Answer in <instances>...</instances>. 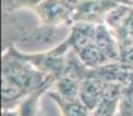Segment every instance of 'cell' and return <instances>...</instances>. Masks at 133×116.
Listing matches in <instances>:
<instances>
[{
  "mask_svg": "<svg viewBox=\"0 0 133 116\" xmlns=\"http://www.w3.org/2000/svg\"><path fill=\"white\" fill-rule=\"evenodd\" d=\"M119 4L124 2L121 0H85L83 4L74 12L73 21L93 25L104 23L107 15Z\"/></svg>",
  "mask_w": 133,
  "mask_h": 116,
  "instance_id": "6da1fadb",
  "label": "cell"
},
{
  "mask_svg": "<svg viewBox=\"0 0 133 116\" xmlns=\"http://www.w3.org/2000/svg\"><path fill=\"white\" fill-rule=\"evenodd\" d=\"M36 12L42 22L48 26H60L74 22L73 13L61 0H44L36 8Z\"/></svg>",
  "mask_w": 133,
  "mask_h": 116,
  "instance_id": "7a4b0ae2",
  "label": "cell"
},
{
  "mask_svg": "<svg viewBox=\"0 0 133 116\" xmlns=\"http://www.w3.org/2000/svg\"><path fill=\"white\" fill-rule=\"evenodd\" d=\"M105 81L98 74L87 76L80 84L79 100L83 103L89 112H93L99 105L104 96Z\"/></svg>",
  "mask_w": 133,
  "mask_h": 116,
  "instance_id": "3957f363",
  "label": "cell"
},
{
  "mask_svg": "<svg viewBox=\"0 0 133 116\" xmlns=\"http://www.w3.org/2000/svg\"><path fill=\"white\" fill-rule=\"evenodd\" d=\"M95 44L98 46V49L103 52V55L109 62L119 60L121 48L115 40L114 35L110 33V30L104 23H99L96 26Z\"/></svg>",
  "mask_w": 133,
  "mask_h": 116,
  "instance_id": "277c9868",
  "label": "cell"
},
{
  "mask_svg": "<svg viewBox=\"0 0 133 116\" xmlns=\"http://www.w3.org/2000/svg\"><path fill=\"white\" fill-rule=\"evenodd\" d=\"M96 26L97 25L87 22H74L71 35L66 41L67 45L72 46L75 52H78L82 48L93 43L95 41Z\"/></svg>",
  "mask_w": 133,
  "mask_h": 116,
  "instance_id": "5b68a950",
  "label": "cell"
},
{
  "mask_svg": "<svg viewBox=\"0 0 133 116\" xmlns=\"http://www.w3.org/2000/svg\"><path fill=\"white\" fill-rule=\"evenodd\" d=\"M76 55L82 62V64H85V66L88 68H101L109 62L103 55V52L98 49V46L95 44V41L79 50Z\"/></svg>",
  "mask_w": 133,
  "mask_h": 116,
  "instance_id": "8992f818",
  "label": "cell"
},
{
  "mask_svg": "<svg viewBox=\"0 0 133 116\" xmlns=\"http://www.w3.org/2000/svg\"><path fill=\"white\" fill-rule=\"evenodd\" d=\"M80 84L79 80L73 74H66L58 80L57 91L60 99L66 101H75L79 100V92H80Z\"/></svg>",
  "mask_w": 133,
  "mask_h": 116,
  "instance_id": "52a82bcc",
  "label": "cell"
},
{
  "mask_svg": "<svg viewBox=\"0 0 133 116\" xmlns=\"http://www.w3.org/2000/svg\"><path fill=\"white\" fill-rule=\"evenodd\" d=\"M59 105L64 116H88L89 110L83 106L80 100L66 101V100L60 99Z\"/></svg>",
  "mask_w": 133,
  "mask_h": 116,
  "instance_id": "ba28073f",
  "label": "cell"
},
{
  "mask_svg": "<svg viewBox=\"0 0 133 116\" xmlns=\"http://www.w3.org/2000/svg\"><path fill=\"white\" fill-rule=\"evenodd\" d=\"M15 5L27 8H37L44 0H12Z\"/></svg>",
  "mask_w": 133,
  "mask_h": 116,
  "instance_id": "9c48e42d",
  "label": "cell"
},
{
  "mask_svg": "<svg viewBox=\"0 0 133 116\" xmlns=\"http://www.w3.org/2000/svg\"><path fill=\"white\" fill-rule=\"evenodd\" d=\"M61 1H63V4L74 14V12L83 4L85 0H61Z\"/></svg>",
  "mask_w": 133,
  "mask_h": 116,
  "instance_id": "30bf717a",
  "label": "cell"
},
{
  "mask_svg": "<svg viewBox=\"0 0 133 116\" xmlns=\"http://www.w3.org/2000/svg\"><path fill=\"white\" fill-rule=\"evenodd\" d=\"M2 116H20V115L17 114V113L13 112V110H4Z\"/></svg>",
  "mask_w": 133,
  "mask_h": 116,
  "instance_id": "8fae6325",
  "label": "cell"
},
{
  "mask_svg": "<svg viewBox=\"0 0 133 116\" xmlns=\"http://www.w3.org/2000/svg\"><path fill=\"white\" fill-rule=\"evenodd\" d=\"M121 1H123V2H124V4H130V5H132L131 2L129 1V0H121Z\"/></svg>",
  "mask_w": 133,
  "mask_h": 116,
  "instance_id": "7c38bea8",
  "label": "cell"
},
{
  "mask_svg": "<svg viewBox=\"0 0 133 116\" xmlns=\"http://www.w3.org/2000/svg\"><path fill=\"white\" fill-rule=\"evenodd\" d=\"M129 1H130V2H131V4H132V2H133V0H129Z\"/></svg>",
  "mask_w": 133,
  "mask_h": 116,
  "instance_id": "4fadbf2b",
  "label": "cell"
}]
</instances>
